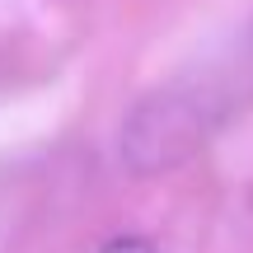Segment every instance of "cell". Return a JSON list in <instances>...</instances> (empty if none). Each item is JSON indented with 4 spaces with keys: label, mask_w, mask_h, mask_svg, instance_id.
Masks as SVG:
<instances>
[{
    "label": "cell",
    "mask_w": 253,
    "mask_h": 253,
    "mask_svg": "<svg viewBox=\"0 0 253 253\" xmlns=\"http://www.w3.org/2000/svg\"><path fill=\"white\" fill-rule=\"evenodd\" d=\"M253 103V19L216 47L197 56L188 71L155 84L122 122V160L131 173H164L225 131L235 113Z\"/></svg>",
    "instance_id": "1"
},
{
    "label": "cell",
    "mask_w": 253,
    "mask_h": 253,
    "mask_svg": "<svg viewBox=\"0 0 253 253\" xmlns=\"http://www.w3.org/2000/svg\"><path fill=\"white\" fill-rule=\"evenodd\" d=\"M103 253H155V244L150 239H136V235H122L113 244H103Z\"/></svg>",
    "instance_id": "2"
}]
</instances>
